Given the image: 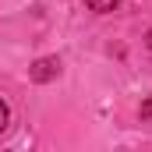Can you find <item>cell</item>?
I'll return each mask as SVG.
<instances>
[{
    "label": "cell",
    "instance_id": "277c9868",
    "mask_svg": "<svg viewBox=\"0 0 152 152\" xmlns=\"http://www.w3.org/2000/svg\"><path fill=\"white\" fill-rule=\"evenodd\" d=\"M7 117H11V113H7V103H4V99H0V131H4V127H7Z\"/></svg>",
    "mask_w": 152,
    "mask_h": 152
},
{
    "label": "cell",
    "instance_id": "5b68a950",
    "mask_svg": "<svg viewBox=\"0 0 152 152\" xmlns=\"http://www.w3.org/2000/svg\"><path fill=\"white\" fill-rule=\"evenodd\" d=\"M145 46H149V50H152V28H149V36H145Z\"/></svg>",
    "mask_w": 152,
    "mask_h": 152
},
{
    "label": "cell",
    "instance_id": "3957f363",
    "mask_svg": "<svg viewBox=\"0 0 152 152\" xmlns=\"http://www.w3.org/2000/svg\"><path fill=\"white\" fill-rule=\"evenodd\" d=\"M138 117H142L145 124H152V96L145 99V103H142V110H138Z\"/></svg>",
    "mask_w": 152,
    "mask_h": 152
},
{
    "label": "cell",
    "instance_id": "7a4b0ae2",
    "mask_svg": "<svg viewBox=\"0 0 152 152\" xmlns=\"http://www.w3.org/2000/svg\"><path fill=\"white\" fill-rule=\"evenodd\" d=\"M85 4H88V11H96V14H110V11L120 7V0H85Z\"/></svg>",
    "mask_w": 152,
    "mask_h": 152
},
{
    "label": "cell",
    "instance_id": "6da1fadb",
    "mask_svg": "<svg viewBox=\"0 0 152 152\" xmlns=\"http://www.w3.org/2000/svg\"><path fill=\"white\" fill-rule=\"evenodd\" d=\"M57 71H60V60L57 57H42L32 67V81H50V78H57Z\"/></svg>",
    "mask_w": 152,
    "mask_h": 152
}]
</instances>
